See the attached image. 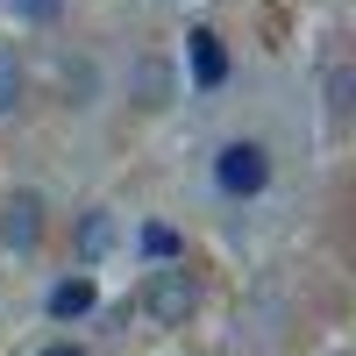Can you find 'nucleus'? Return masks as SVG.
I'll return each instance as SVG.
<instances>
[{"label":"nucleus","instance_id":"obj_9","mask_svg":"<svg viewBox=\"0 0 356 356\" xmlns=\"http://www.w3.org/2000/svg\"><path fill=\"white\" fill-rule=\"evenodd\" d=\"M8 8H15L22 22H57V15H65V0H8Z\"/></svg>","mask_w":356,"mask_h":356},{"label":"nucleus","instance_id":"obj_5","mask_svg":"<svg viewBox=\"0 0 356 356\" xmlns=\"http://www.w3.org/2000/svg\"><path fill=\"white\" fill-rule=\"evenodd\" d=\"M93 307H100V285H93V278L50 285V314H57V321H79V314H93Z\"/></svg>","mask_w":356,"mask_h":356},{"label":"nucleus","instance_id":"obj_1","mask_svg":"<svg viewBox=\"0 0 356 356\" xmlns=\"http://www.w3.org/2000/svg\"><path fill=\"white\" fill-rule=\"evenodd\" d=\"M143 307H150V321H164V328H186V314L200 307V278L186 264H157L150 285H143Z\"/></svg>","mask_w":356,"mask_h":356},{"label":"nucleus","instance_id":"obj_7","mask_svg":"<svg viewBox=\"0 0 356 356\" xmlns=\"http://www.w3.org/2000/svg\"><path fill=\"white\" fill-rule=\"evenodd\" d=\"M143 250H150L157 264H178V235H171L164 221H150V228H143Z\"/></svg>","mask_w":356,"mask_h":356},{"label":"nucleus","instance_id":"obj_8","mask_svg":"<svg viewBox=\"0 0 356 356\" xmlns=\"http://www.w3.org/2000/svg\"><path fill=\"white\" fill-rule=\"evenodd\" d=\"M15 100H22V65L0 50V114H15Z\"/></svg>","mask_w":356,"mask_h":356},{"label":"nucleus","instance_id":"obj_11","mask_svg":"<svg viewBox=\"0 0 356 356\" xmlns=\"http://www.w3.org/2000/svg\"><path fill=\"white\" fill-rule=\"evenodd\" d=\"M36 356H86L79 342H50V349H36Z\"/></svg>","mask_w":356,"mask_h":356},{"label":"nucleus","instance_id":"obj_2","mask_svg":"<svg viewBox=\"0 0 356 356\" xmlns=\"http://www.w3.org/2000/svg\"><path fill=\"white\" fill-rule=\"evenodd\" d=\"M214 178H221V193H228V200L264 193V178H271V157H264V143H221Z\"/></svg>","mask_w":356,"mask_h":356},{"label":"nucleus","instance_id":"obj_3","mask_svg":"<svg viewBox=\"0 0 356 356\" xmlns=\"http://www.w3.org/2000/svg\"><path fill=\"white\" fill-rule=\"evenodd\" d=\"M36 235H43V200L36 193H15L8 214H0V243H8V250H36Z\"/></svg>","mask_w":356,"mask_h":356},{"label":"nucleus","instance_id":"obj_4","mask_svg":"<svg viewBox=\"0 0 356 356\" xmlns=\"http://www.w3.org/2000/svg\"><path fill=\"white\" fill-rule=\"evenodd\" d=\"M186 57H193V86H200V93H214V86L228 79V50H221V36H214V29H193Z\"/></svg>","mask_w":356,"mask_h":356},{"label":"nucleus","instance_id":"obj_6","mask_svg":"<svg viewBox=\"0 0 356 356\" xmlns=\"http://www.w3.org/2000/svg\"><path fill=\"white\" fill-rule=\"evenodd\" d=\"M107 243H114V221H107V214H86V221H79V257L93 264V257H107Z\"/></svg>","mask_w":356,"mask_h":356},{"label":"nucleus","instance_id":"obj_10","mask_svg":"<svg viewBox=\"0 0 356 356\" xmlns=\"http://www.w3.org/2000/svg\"><path fill=\"white\" fill-rule=\"evenodd\" d=\"M328 107H335V114L349 107V72H335V79H328Z\"/></svg>","mask_w":356,"mask_h":356}]
</instances>
